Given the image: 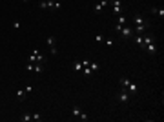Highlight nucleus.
Wrapping results in <instances>:
<instances>
[{
  "label": "nucleus",
  "mask_w": 164,
  "mask_h": 122,
  "mask_svg": "<svg viewBox=\"0 0 164 122\" xmlns=\"http://www.w3.org/2000/svg\"><path fill=\"white\" fill-rule=\"evenodd\" d=\"M130 82H131V80L128 79L126 75H122L120 79H118V84H120V87H128V86H130Z\"/></svg>",
  "instance_id": "9d476101"
},
{
  "label": "nucleus",
  "mask_w": 164,
  "mask_h": 122,
  "mask_svg": "<svg viewBox=\"0 0 164 122\" xmlns=\"http://www.w3.org/2000/svg\"><path fill=\"white\" fill-rule=\"evenodd\" d=\"M115 31H117L122 38H131L133 35H135L130 26H118V24H115Z\"/></svg>",
  "instance_id": "f03ea898"
},
{
  "label": "nucleus",
  "mask_w": 164,
  "mask_h": 122,
  "mask_svg": "<svg viewBox=\"0 0 164 122\" xmlns=\"http://www.w3.org/2000/svg\"><path fill=\"white\" fill-rule=\"evenodd\" d=\"M95 40H97V42H104V40H106V38H104L102 35H95Z\"/></svg>",
  "instance_id": "4be33fe9"
},
{
  "label": "nucleus",
  "mask_w": 164,
  "mask_h": 122,
  "mask_svg": "<svg viewBox=\"0 0 164 122\" xmlns=\"http://www.w3.org/2000/svg\"><path fill=\"white\" fill-rule=\"evenodd\" d=\"M73 69H75V71H82L84 69V60H77L75 64H73Z\"/></svg>",
  "instance_id": "ddd939ff"
},
{
  "label": "nucleus",
  "mask_w": 164,
  "mask_h": 122,
  "mask_svg": "<svg viewBox=\"0 0 164 122\" xmlns=\"http://www.w3.org/2000/svg\"><path fill=\"white\" fill-rule=\"evenodd\" d=\"M71 111H73V115H75V117H78L80 120H88V115H86V113H82V111L78 109V108H73Z\"/></svg>",
  "instance_id": "1a4fd4ad"
},
{
  "label": "nucleus",
  "mask_w": 164,
  "mask_h": 122,
  "mask_svg": "<svg viewBox=\"0 0 164 122\" xmlns=\"http://www.w3.org/2000/svg\"><path fill=\"white\" fill-rule=\"evenodd\" d=\"M126 89L130 91V95H135L137 91H139V86H137V84H133V82H130V86H128Z\"/></svg>",
  "instance_id": "f8f14e48"
},
{
  "label": "nucleus",
  "mask_w": 164,
  "mask_h": 122,
  "mask_svg": "<svg viewBox=\"0 0 164 122\" xmlns=\"http://www.w3.org/2000/svg\"><path fill=\"white\" fill-rule=\"evenodd\" d=\"M151 13H155L157 17H161V18H164V9H157V7H151Z\"/></svg>",
  "instance_id": "2eb2a0df"
},
{
  "label": "nucleus",
  "mask_w": 164,
  "mask_h": 122,
  "mask_svg": "<svg viewBox=\"0 0 164 122\" xmlns=\"http://www.w3.org/2000/svg\"><path fill=\"white\" fill-rule=\"evenodd\" d=\"M24 89H26V93H31V91H33V86H26Z\"/></svg>",
  "instance_id": "5701e85b"
},
{
  "label": "nucleus",
  "mask_w": 164,
  "mask_h": 122,
  "mask_svg": "<svg viewBox=\"0 0 164 122\" xmlns=\"http://www.w3.org/2000/svg\"><path fill=\"white\" fill-rule=\"evenodd\" d=\"M133 24H135V27H133V33H135V35H144V33H146V27L150 26V22L139 13L133 17Z\"/></svg>",
  "instance_id": "f257e3e1"
},
{
  "label": "nucleus",
  "mask_w": 164,
  "mask_h": 122,
  "mask_svg": "<svg viewBox=\"0 0 164 122\" xmlns=\"http://www.w3.org/2000/svg\"><path fill=\"white\" fill-rule=\"evenodd\" d=\"M26 69H27L29 73H31V71L35 69V64H31V62H27V64H26Z\"/></svg>",
  "instance_id": "aec40b11"
},
{
  "label": "nucleus",
  "mask_w": 164,
  "mask_h": 122,
  "mask_svg": "<svg viewBox=\"0 0 164 122\" xmlns=\"http://www.w3.org/2000/svg\"><path fill=\"white\" fill-rule=\"evenodd\" d=\"M108 4H109V0H97V4H95V11H97V13H100L102 9L108 6Z\"/></svg>",
  "instance_id": "0eeeda50"
},
{
  "label": "nucleus",
  "mask_w": 164,
  "mask_h": 122,
  "mask_svg": "<svg viewBox=\"0 0 164 122\" xmlns=\"http://www.w3.org/2000/svg\"><path fill=\"white\" fill-rule=\"evenodd\" d=\"M20 120H22V122H31V120H33V115H31V113H22V115H20Z\"/></svg>",
  "instance_id": "4468645a"
},
{
  "label": "nucleus",
  "mask_w": 164,
  "mask_h": 122,
  "mask_svg": "<svg viewBox=\"0 0 164 122\" xmlns=\"http://www.w3.org/2000/svg\"><path fill=\"white\" fill-rule=\"evenodd\" d=\"M117 24H118V26H128V18L124 17V13L117 15Z\"/></svg>",
  "instance_id": "9b49d317"
},
{
  "label": "nucleus",
  "mask_w": 164,
  "mask_h": 122,
  "mask_svg": "<svg viewBox=\"0 0 164 122\" xmlns=\"http://www.w3.org/2000/svg\"><path fill=\"white\" fill-rule=\"evenodd\" d=\"M31 55L35 57V64H46V58H44V55H42V53L40 51H38V49H35L33 53H31Z\"/></svg>",
  "instance_id": "39448f33"
},
{
  "label": "nucleus",
  "mask_w": 164,
  "mask_h": 122,
  "mask_svg": "<svg viewBox=\"0 0 164 122\" xmlns=\"http://www.w3.org/2000/svg\"><path fill=\"white\" fill-rule=\"evenodd\" d=\"M104 44H106L108 47H111V46H115V42L111 40V38H106V40H104Z\"/></svg>",
  "instance_id": "a211bd4d"
},
{
  "label": "nucleus",
  "mask_w": 164,
  "mask_h": 122,
  "mask_svg": "<svg viewBox=\"0 0 164 122\" xmlns=\"http://www.w3.org/2000/svg\"><path fill=\"white\" fill-rule=\"evenodd\" d=\"M24 95H27V93H26V89H24V87H22V89H18V91H17V97H18V99H22Z\"/></svg>",
  "instance_id": "f3484780"
},
{
  "label": "nucleus",
  "mask_w": 164,
  "mask_h": 122,
  "mask_svg": "<svg viewBox=\"0 0 164 122\" xmlns=\"http://www.w3.org/2000/svg\"><path fill=\"white\" fill-rule=\"evenodd\" d=\"M33 120H42V115L40 113H33Z\"/></svg>",
  "instance_id": "412c9836"
},
{
  "label": "nucleus",
  "mask_w": 164,
  "mask_h": 122,
  "mask_svg": "<svg viewBox=\"0 0 164 122\" xmlns=\"http://www.w3.org/2000/svg\"><path fill=\"white\" fill-rule=\"evenodd\" d=\"M109 4H111V7H113V13H115V15H122V13H124L122 0H109Z\"/></svg>",
  "instance_id": "7ed1b4c3"
},
{
  "label": "nucleus",
  "mask_w": 164,
  "mask_h": 122,
  "mask_svg": "<svg viewBox=\"0 0 164 122\" xmlns=\"http://www.w3.org/2000/svg\"><path fill=\"white\" fill-rule=\"evenodd\" d=\"M22 2H29V0H22Z\"/></svg>",
  "instance_id": "393cba45"
},
{
  "label": "nucleus",
  "mask_w": 164,
  "mask_h": 122,
  "mask_svg": "<svg viewBox=\"0 0 164 122\" xmlns=\"http://www.w3.org/2000/svg\"><path fill=\"white\" fill-rule=\"evenodd\" d=\"M46 44L49 46V49H51V55H57V47H55V37H53V35H49V37H48Z\"/></svg>",
  "instance_id": "423d86ee"
},
{
  "label": "nucleus",
  "mask_w": 164,
  "mask_h": 122,
  "mask_svg": "<svg viewBox=\"0 0 164 122\" xmlns=\"http://www.w3.org/2000/svg\"><path fill=\"white\" fill-rule=\"evenodd\" d=\"M89 69H91L93 73L98 71V64H97V62H93V60H89Z\"/></svg>",
  "instance_id": "dca6fc26"
},
{
  "label": "nucleus",
  "mask_w": 164,
  "mask_h": 122,
  "mask_svg": "<svg viewBox=\"0 0 164 122\" xmlns=\"http://www.w3.org/2000/svg\"><path fill=\"white\" fill-rule=\"evenodd\" d=\"M144 49L150 53V55H157V44H155V42H151V44H148V46L144 47Z\"/></svg>",
  "instance_id": "6e6552de"
},
{
  "label": "nucleus",
  "mask_w": 164,
  "mask_h": 122,
  "mask_svg": "<svg viewBox=\"0 0 164 122\" xmlns=\"http://www.w3.org/2000/svg\"><path fill=\"white\" fill-rule=\"evenodd\" d=\"M13 27H15V29H18V27H20V22H17V20H15V22H13Z\"/></svg>",
  "instance_id": "b1692460"
},
{
  "label": "nucleus",
  "mask_w": 164,
  "mask_h": 122,
  "mask_svg": "<svg viewBox=\"0 0 164 122\" xmlns=\"http://www.w3.org/2000/svg\"><path fill=\"white\" fill-rule=\"evenodd\" d=\"M130 99H131L130 91H128L126 87H120V95H118V100H120L122 104H126V102H130Z\"/></svg>",
  "instance_id": "20e7f679"
},
{
  "label": "nucleus",
  "mask_w": 164,
  "mask_h": 122,
  "mask_svg": "<svg viewBox=\"0 0 164 122\" xmlns=\"http://www.w3.org/2000/svg\"><path fill=\"white\" fill-rule=\"evenodd\" d=\"M42 67H44L42 64H35V69H33V71H35V73H40V71H42Z\"/></svg>",
  "instance_id": "6ab92c4d"
}]
</instances>
